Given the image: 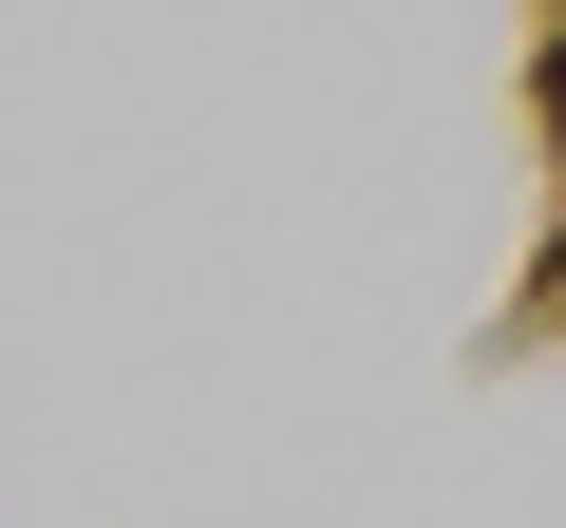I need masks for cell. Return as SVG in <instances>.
Instances as JSON below:
<instances>
[{
    "mask_svg": "<svg viewBox=\"0 0 566 528\" xmlns=\"http://www.w3.org/2000/svg\"><path fill=\"white\" fill-rule=\"evenodd\" d=\"M547 114H566V57H547Z\"/></svg>",
    "mask_w": 566,
    "mask_h": 528,
    "instance_id": "1",
    "label": "cell"
}]
</instances>
